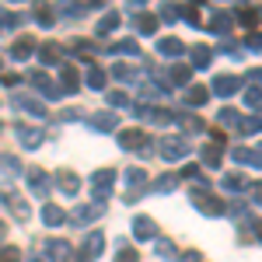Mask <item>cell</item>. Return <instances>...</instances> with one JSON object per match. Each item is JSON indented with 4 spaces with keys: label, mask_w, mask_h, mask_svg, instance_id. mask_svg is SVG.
<instances>
[{
    "label": "cell",
    "mask_w": 262,
    "mask_h": 262,
    "mask_svg": "<svg viewBox=\"0 0 262 262\" xmlns=\"http://www.w3.org/2000/svg\"><path fill=\"white\" fill-rule=\"evenodd\" d=\"M192 206H196L200 213H206V217H224V213H227V203L217 200L210 189H192Z\"/></svg>",
    "instance_id": "4"
},
{
    "label": "cell",
    "mask_w": 262,
    "mask_h": 262,
    "mask_svg": "<svg viewBox=\"0 0 262 262\" xmlns=\"http://www.w3.org/2000/svg\"><path fill=\"white\" fill-rule=\"evenodd\" d=\"M133 28H137V32H140V35H154V32H158V18H154V14H137V18H133Z\"/></svg>",
    "instance_id": "32"
},
{
    "label": "cell",
    "mask_w": 262,
    "mask_h": 262,
    "mask_svg": "<svg viewBox=\"0 0 262 262\" xmlns=\"http://www.w3.org/2000/svg\"><path fill=\"white\" fill-rule=\"evenodd\" d=\"M108 105L112 108H129V95L126 91H108Z\"/></svg>",
    "instance_id": "43"
},
{
    "label": "cell",
    "mask_w": 262,
    "mask_h": 262,
    "mask_svg": "<svg viewBox=\"0 0 262 262\" xmlns=\"http://www.w3.org/2000/svg\"><path fill=\"white\" fill-rule=\"evenodd\" d=\"M189 77H192V67H185V63H179V67L171 70V81L175 84H189Z\"/></svg>",
    "instance_id": "41"
},
{
    "label": "cell",
    "mask_w": 262,
    "mask_h": 262,
    "mask_svg": "<svg viewBox=\"0 0 262 262\" xmlns=\"http://www.w3.org/2000/svg\"><path fill=\"white\" fill-rule=\"evenodd\" d=\"M158 53L161 56H185V46L179 39H171V35H164V39H158Z\"/></svg>",
    "instance_id": "29"
},
{
    "label": "cell",
    "mask_w": 262,
    "mask_h": 262,
    "mask_svg": "<svg viewBox=\"0 0 262 262\" xmlns=\"http://www.w3.org/2000/svg\"><path fill=\"white\" fill-rule=\"evenodd\" d=\"M122 185H126V200L122 203H140V196H143V189H150V182H147V171L143 168H126L122 171Z\"/></svg>",
    "instance_id": "1"
},
{
    "label": "cell",
    "mask_w": 262,
    "mask_h": 262,
    "mask_svg": "<svg viewBox=\"0 0 262 262\" xmlns=\"http://www.w3.org/2000/svg\"><path fill=\"white\" fill-rule=\"evenodd\" d=\"M116 262H137V248H133V245H119V255H116Z\"/></svg>",
    "instance_id": "46"
},
{
    "label": "cell",
    "mask_w": 262,
    "mask_h": 262,
    "mask_svg": "<svg viewBox=\"0 0 262 262\" xmlns=\"http://www.w3.org/2000/svg\"><path fill=\"white\" fill-rule=\"evenodd\" d=\"M0 171H4L7 179H14V175H21V161L11 158V154H4V158H0Z\"/></svg>",
    "instance_id": "36"
},
{
    "label": "cell",
    "mask_w": 262,
    "mask_h": 262,
    "mask_svg": "<svg viewBox=\"0 0 262 262\" xmlns=\"http://www.w3.org/2000/svg\"><path fill=\"white\" fill-rule=\"evenodd\" d=\"M238 129H242V133H262V116H248V119L242 116Z\"/></svg>",
    "instance_id": "39"
},
{
    "label": "cell",
    "mask_w": 262,
    "mask_h": 262,
    "mask_svg": "<svg viewBox=\"0 0 262 262\" xmlns=\"http://www.w3.org/2000/svg\"><path fill=\"white\" fill-rule=\"evenodd\" d=\"M189 150H192V147H189V143L182 140V137H164L161 143H158V154H161L164 161H185V158H189Z\"/></svg>",
    "instance_id": "5"
},
{
    "label": "cell",
    "mask_w": 262,
    "mask_h": 262,
    "mask_svg": "<svg viewBox=\"0 0 262 262\" xmlns=\"http://www.w3.org/2000/svg\"><path fill=\"white\" fill-rule=\"evenodd\" d=\"M35 53H39L42 67H56V63H63V56H67V49H63L60 42H42Z\"/></svg>",
    "instance_id": "14"
},
{
    "label": "cell",
    "mask_w": 262,
    "mask_h": 262,
    "mask_svg": "<svg viewBox=\"0 0 262 262\" xmlns=\"http://www.w3.org/2000/svg\"><path fill=\"white\" fill-rule=\"evenodd\" d=\"M245 81L248 84H262V67H252V70L245 74Z\"/></svg>",
    "instance_id": "50"
},
{
    "label": "cell",
    "mask_w": 262,
    "mask_h": 262,
    "mask_svg": "<svg viewBox=\"0 0 262 262\" xmlns=\"http://www.w3.org/2000/svg\"><path fill=\"white\" fill-rule=\"evenodd\" d=\"M119 21H122L119 11H105V14H101V21L95 25V35H101V39H105V35H112V32L119 28Z\"/></svg>",
    "instance_id": "20"
},
{
    "label": "cell",
    "mask_w": 262,
    "mask_h": 262,
    "mask_svg": "<svg viewBox=\"0 0 262 262\" xmlns=\"http://www.w3.org/2000/svg\"><path fill=\"white\" fill-rule=\"evenodd\" d=\"M231 158H234L238 164H252V168H262V154L248 150V147H234V150H231Z\"/></svg>",
    "instance_id": "30"
},
{
    "label": "cell",
    "mask_w": 262,
    "mask_h": 262,
    "mask_svg": "<svg viewBox=\"0 0 262 262\" xmlns=\"http://www.w3.org/2000/svg\"><path fill=\"white\" fill-rule=\"evenodd\" d=\"M21 18L18 14H11V11H0V28H18Z\"/></svg>",
    "instance_id": "48"
},
{
    "label": "cell",
    "mask_w": 262,
    "mask_h": 262,
    "mask_svg": "<svg viewBox=\"0 0 262 262\" xmlns=\"http://www.w3.org/2000/svg\"><path fill=\"white\" fill-rule=\"evenodd\" d=\"M248 182H245V175H224V189L227 192H238V189H245Z\"/></svg>",
    "instance_id": "42"
},
{
    "label": "cell",
    "mask_w": 262,
    "mask_h": 262,
    "mask_svg": "<svg viewBox=\"0 0 262 262\" xmlns=\"http://www.w3.org/2000/svg\"><path fill=\"white\" fill-rule=\"evenodd\" d=\"M25 179H28L32 196H39V200H46V196H49V175H46L42 168H28V171H25Z\"/></svg>",
    "instance_id": "13"
},
{
    "label": "cell",
    "mask_w": 262,
    "mask_h": 262,
    "mask_svg": "<svg viewBox=\"0 0 262 262\" xmlns=\"http://www.w3.org/2000/svg\"><path fill=\"white\" fill-rule=\"evenodd\" d=\"M0 81L7 84V88H14V84H18V81H21V77H18V74H0Z\"/></svg>",
    "instance_id": "54"
},
{
    "label": "cell",
    "mask_w": 262,
    "mask_h": 262,
    "mask_svg": "<svg viewBox=\"0 0 262 262\" xmlns=\"http://www.w3.org/2000/svg\"><path fill=\"white\" fill-rule=\"evenodd\" d=\"M143 143H147V133H143V129H122L119 133L122 150H143Z\"/></svg>",
    "instance_id": "17"
},
{
    "label": "cell",
    "mask_w": 262,
    "mask_h": 262,
    "mask_svg": "<svg viewBox=\"0 0 262 262\" xmlns=\"http://www.w3.org/2000/svg\"><path fill=\"white\" fill-rule=\"evenodd\" d=\"M35 49H39V46H35V39H32V35H21V39L11 46V60H28Z\"/></svg>",
    "instance_id": "22"
},
{
    "label": "cell",
    "mask_w": 262,
    "mask_h": 262,
    "mask_svg": "<svg viewBox=\"0 0 262 262\" xmlns=\"http://www.w3.org/2000/svg\"><path fill=\"white\" fill-rule=\"evenodd\" d=\"M217 122H221V126H234V129H238L242 112H234V108H221V112H217Z\"/></svg>",
    "instance_id": "38"
},
{
    "label": "cell",
    "mask_w": 262,
    "mask_h": 262,
    "mask_svg": "<svg viewBox=\"0 0 262 262\" xmlns=\"http://www.w3.org/2000/svg\"><path fill=\"white\" fill-rule=\"evenodd\" d=\"M238 88H242V81H238L234 74H217V77H213V95H217V98H231Z\"/></svg>",
    "instance_id": "15"
},
{
    "label": "cell",
    "mask_w": 262,
    "mask_h": 262,
    "mask_svg": "<svg viewBox=\"0 0 262 262\" xmlns=\"http://www.w3.org/2000/svg\"><path fill=\"white\" fill-rule=\"evenodd\" d=\"M154 255H158L161 262H171V259H179V252H175V245H171V242H164V238H161L158 245H154Z\"/></svg>",
    "instance_id": "34"
},
{
    "label": "cell",
    "mask_w": 262,
    "mask_h": 262,
    "mask_svg": "<svg viewBox=\"0 0 262 262\" xmlns=\"http://www.w3.org/2000/svg\"><path fill=\"white\" fill-rule=\"evenodd\" d=\"M182 262H200V252H185V255H182Z\"/></svg>",
    "instance_id": "56"
},
{
    "label": "cell",
    "mask_w": 262,
    "mask_h": 262,
    "mask_svg": "<svg viewBox=\"0 0 262 262\" xmlns=\"http://www.w3.org/2000/svg\"><path fill=\"white\" fill-rule=\"evenodd\" d=\"M46 255H49L53 262H67L70 259V245L60 242V238H53V242H46Z\"/></svg>",
    "instance_id": "27"
},
{
    "label": "cell",
    "mask_w": 262,
    "mask_h": 262,
    "mask_svg": "<svg viewBox=\"0 0 262 262\" xmlns=\"http://www.w3.org/2000/svg\"><path fill=\"white\" fill-rule=\"evenodd\" d=\"M137 116L147 122H154V126H171L175 122V112H168L161 105H137Z\"/></svg>",
    "instance_id": "10"
},
{
    "label": "cell",
    "mask_w": 262,
    "mask_h": 262,
    "mask_svg": "<svg viewBox=\"0 0 262 262\" xmlns=\"http://www.w3.org/2000/svg\"><path fill=\"white\" fill-rule=\"evenodd\" d=\"M0 203H4V210L14 217L18 224H28L32 221V206L25 203V196L21 192H14V189H0Z\"/></svg>",
    "instance_id": "2"
},
{
    "label": "cell",
    "mask_w": 262,
    "mask_h": 262,
    "mask_svg": "<svg viewBox=\"0 0 262 262\" xmlns=\"http://www.w3.org/2000/svg\"><path fill=\"white\" fill-rule=\"evenodd\" d=\"M0 262H21V252L14 245H4V248H0Z\"/></svg>",
    "instance_id": "45"
},
{
    "label": "cell",
    "mask_w": 262,
    "mask_h": 262,
    "mask_svg": "<svg viewBox=\"0 0 262 262\" xmlns=\"http://www.w3.org/2000/svg\"><path fill=\"white\" fill-rule=\"evenodd\" d=\"M259 18H262L259 7H245V11H238V21H242V25H255Z\"/></svg>",
    "instance_id": "44"
},
{
    "label": "cell",
    "mask_w": 262,
    "mask_h": 262,
    "mask_svg": "<svg viewBox=\"0 0 262 262\" xmlns=\"http://www.w3.org/2000/svg\"><path fill=\"white\" fill-rule=\"evenodd\" d=\"M11 105L18 108V112H28V116H35V119H46L49 112H46V105H42L35 95H25V91H18V95H11Z\"/></svg>",
    "instance_id": "6"
},
{
    "label": "cell",
    "mask_w": 262,
    "mask_h": 262,
    "mask_svg": "<svg viewBox=\"0 0 262 262\" xmlns=\"http://www.w3.org/2000/svg\"><path fill=\"white\" fill-rule=\"evenodd\" d=\"M14 137L21 140V147H25V150H39L42 140H46V133H42L39 126H25V122H18V126H14Z\"/></svg>",
    "instance_id": "9"
},
{
    "label": "cell",
    "mask_w": 262,
    "mask_h": 262,
    "mask_svg": "<svg viewBox=\"0 0 262 262\" xmlns=\"http://www.w3.org/2000/svg\"><path fill=\"white\" fill-rule=\"evenodd\" d=\"M25 262H46V259H39V255H32V259H25Z\"/></svg>",
    "instance_id": "57"
},
{
    "label": "cell",
    "mask_w": 262,
    "mask_h": 262,
    "mask_svg": "<svg viewBox=\"0 0 262 262\" xmlns=\"http://www.w3.org/2000/svg\"><path fill=\"white\" fill-rule=\"evenodd\" d=\"M116 182H119V175H116L112 168H98V171H91V196H95V203L108 200L112 189H116Z\"/></svg>",
    "instance_id": "3"
},
{
    "label": "cell",
    "mask_w": 262,
    "mask_h": 262,
    "mask_svg": "<svg viewBox=\"0 0 262 262\" xmlns=\"http://www.w3.org/2000/svg\"><path fill=\"white\" fill-rule=\"evenodd\" d=\"M140 95L147 101H150V98H164V95H168V88H164V84H158V81H150V84H143V88H140Z\"/></svg>",
    "instance_id": "37"
},
{
    "label": "cell",
    "mask_w": 262,
    "mask_h": 262,
    "mask_svg": "<svg viewBox=\"0 0 262 262\" xmlns=\"http://www.w3.org/2000/svg\"><path fill=\"white\" fill-rule=\"evenodd\" d=\"M112 77H116V81H126V84H133L137 77H140V74H137L133 67H126V63H116V67H112Z\"/></svg>",
    "instance_id": "35"
},
{
    "label": "cell",
    "mask_w": 262,
    "mask_h": 262,
    "mask_svg": "<svg viewBox=\"0 0 262 262\" xmlns=\"http://www.w3.org/2000/svg\"><path fill=\"white\" fill-rule=\"evenodd\" d=\"M179 185V171H168V175H161L158 182H150V192H158V196H164V192H171Z\"/></svg>",
    "instance_id": "31"
},
{
    "label": "cell",
    "mask_w": 262,
    "mask_h": 262,
    "mask_svg": "<svg viewBox=\"0 0 262 262\" xmlns=\"http://www.w3.org/2000/svg\"><path fill=\"white\" fill-rule=\"evenodd\" d=\"M182 175H185V179H200L203 182V175H200V168H196V164H185V168H182Z\"/></svg>",
    "instance_id": "51"
},
{
    "label": "cell",
    "mask_w": 262,
    "mask_h": 262,
    "mask_svg": "<svg viewBox=\"0 0 262 262\" xmlns=\"http://www.w3.org/2000/svg\"><path fill=\"white\" fill-rule=\"evenodd\" d=\"M221 158H224V143H221V137H217L213 143L203 147V161H206V168H221Z\"/></svg>",
    "instance_id": "26"
},
{
    "label": "cell",
    "mask_w": 262,
    "mask_h": 262,
    "mask_svg": "<svg viewBox=\"0 0 262 262\" xmlns=\"http://www.w3.org/2000/svg\"><path fill=\"white\" fill-rule=\"evenodd\" d=\"M189 56H192V63H189L192 70H206V67L213 63V49H210V46H192Z\"/></svg>",
    "instance_id": "21"
},
{
    "label": "cell",
    "mask_w": 262,
    "mask_h": 262,
    "mask_svg": "<svg viewBox=\"0 0 262 262\" xmlns=\"http://www.w3.org/2000/svg\"><path fill=\"white\" fill-rule=\"evenodd\" d=\"M108 53L112 56H140V46H137V39H119L108 46Z\"/></svg>",
    "instance_id": "28"
},
{
    "label": "cell",
    "mask_w": 262,
    "mask_h": 262,
    "mask_svg": "<svg viewBox=\"0 0 262 262\" xmlns=\"http://www.w3.org/2000/svg\"><path fill=\"white\" fill-rule=\"evenodd\" d=\"M179 18H185L189 25H200V7H192V4H189V7H182Z\"/></svg>",
    "instance_id": "47"
},
{
    "label": "cell",
    "mask_w": 262,
    "mask_h": 262,
    "mask_svg": "<svg viewBox=\"0 0 262 262\" xmlns=\"http://www.w3.org/2000/svg\"><path fill=\"white\" fill-rule=\"evenodd\" d=\"M60 91H67V95H77L81 91V74H77V67H63V74H60Z\"/></svg>",
    "instance_id": "18"
},
{
    "label": "cell",
    "mask_w": 262,
    "mask_h": 262,
    "mask_svg": "<svg viewBox=\"0 0 262 262\" xmlns=\"http://www.w3.org/2000/svg\"><path fill=\"white\" fill-rule=\"evenodd\" d=\"M206 101H210V91L200 88V84H189V88L182 91V105H189V108H200V105H206Z\"/></svg>",
    "instance_id": "16"
},
{
    "label": "cell",
    "mask_w": 262,
    "mask_h": 262,
    "mask_svg": "<svg viewBox=\"0 0 262 262\" xmlns=\"http://www.w3.org/2000/svg\"><path fill=\"white\" fill-rule=\"evenodd\" d=\"M56 185H60V192H67V196L74 200V196H77V189H81V179H77L74 171H67V168H63L60 175H56Z\"/></svg>",
    "instance_id": "24"
},
{
    "label": "cell",
    "mask_w": 262,
    "mask_h": 262,
    "mask_svg": "<svg viewBox=\"0 0 262 262\" xmlns=\"http://www.w3.org/2000/svg\"><path fill=\"white\" fill-rule=\"evenodd\" d=\"M245 105H248V108L262 105V91H259V88H248V91H245Z\"/></svg>",
    "instance_id": "49"
},
{
    "label": "cell",
    "mask_w": 262,
    "mask_h": 262,
    "mask_svg": "<svg viewBox=\"0 0 262 262\" xmlns=\"http://www.w3.org/2000/svg\"><path fill=\"white\" fill-rule=\"evenodd\" d=\"M84 81H88V88H91V91H105V81H108V74H105L101 67H91V70L84 74Z\"/></svg>",
    "instance_id": "33"
},
{
    "label": "cell",
    "mask_w": 262,
    "mask_h": 262,
    "mask_svg": "<svg viewBox=\"0 0 262 262\" xmlns=\"http://www.w3.org/2000/svg\"><path fill=\"white\" fill-rule=\"evenodd\" d=\"M28 84H32V88H35V91H39V95H42L46 101L63 98V91H60V88H56L53 81H49V77H46L42 70H32V74H28Z\"/></svg>",
    "instance_id": "8"
},
{
    "label": "cell",
    "mask_w": 262,
    "mask_h": 262,
    "mask_svg": "<svg viewBox=\"0 0 262 262\" xmlns=\"http://www.w3.org/2000/svg\"><path fill=\"white\" fill-rule=\"evenodd\" d=\"M133 238H137V242L158 238V224L150 221V217H137V221H133Z\"/></svg>",
    "instance_id": "19"
},
{
    "label": "cell",
    "mask_w": 262,
    "mask_h": 262,
    "mask_svg": "<svg viewBox=\"0 0 262 262\" xmlns=\"http://www.w3.org/2000/svg\"><path fill=\"white\" fill-rule=\"evenodd\" d=\"M248 49H262V32H252L248 35Z\"/></svg>",
    "instance_id": "52"
},
{
    "label": "cell",
    "mask_w": 262,
    "mask_h": 262,
    "mask_svg": "<svg viewBox=\"0 0 262 262\" xmlns=\"http://www.w3.org/2000/svg\"><path fill=\"white\" fill-rule=\"evenodd\" d=\"M42 224H46V227H63V224H67V213H63L56 203H46V206H42Z\"/></svg>",
    "instance_id": "23"
},
{
    "label": "cell",
    "mask_w": 262,
    "mask_h": 262,
    "mask_svg": "<svg viewBox=\"0 0 262 262\" xmlns=\"http://www.w3.org/2000/svg\"><path fill=\"white\" fill-rule=\"evenodd\" d=\"M234 14H227V11H213V18H210V28L217 32V35H227L231 28H234Z\"/></svg>",
    "instance_id": "25"
},
{
    "label": "cell",
    "mask_w": 262,
    "mask_h": 262,
    "mask_svg": "<svg viewBox=\"0 0 262 262\" xmlns=\"http://www.w3.org/2000/svg\"><path fill=\"white\" fill-rule=\"evenodd\" d=\"M101 252H105V234H101V231H91V234L84 238V245H81V259L84 262H95Z\"/></svg>",
    "instance_id": "11"
},
{
    "label": "cell",
    "mask_w": 262,
    "mask_h": 262,
    "mask_svg": "<svg viewBox=\"0 0 262 262\" xmlns=\"http://www.w3.org/2000/svg\"><path fill=\"white\" fill-rule=\"evenodd\" d=\"M161 18L164 21H175V18H179V11H175V7H161Z\"/></svg>",
    "instance_id": "55"
},
{
    "label": "cell",
    "mask_w": 262,
    "mask_h": 262,
    "mask_svg": "<svg viewBox=\"0 0 262 262\" xmlns=\"http://www.w3.org/2000/svg\"><path fill=\"white\" fill-rule=\"evenodd\" d=\"M88 126H91L95 133H116V129H119V116H112V112L105 108V112L88 116Z\"/></svg>",
    "instance_id": "12"
},
{
    "label": "cell",
    "mask_w": 262,
    "mask_h": 262,
    "mask_svg": "<svg viewBox=\"0 0 262 262\" xmlns=\"http://www.w3.org/2000/svg\"><path fill=\"white\" fill-rule=\"evenodd\" d=\"M179 119H182V129H185V133H203V129H206L203 119H192V116H179Z\"/></svg>",
    "instance_id": "40"
},
{
    "label": "cell",
    "mask_w": 262,
    "mask_h": 262,
    "mask_svg": "<svg viewBox=\"0 0 262 262\" xmlns=\"http://www.w3.org/2000/svg\"><path fill=\"white\" fill-rule=\"evenodd\" d=\"M252 203L262 206V182H259V185H252Z\"/></svg>",
    "instance_id": "53"
},
{
    "label": "cell",
    "mask_w": 262,
    "mask_h": 262,
    "mask_svg": "<svg viewBox=\"0 0 262 262\" xmlns=\"http://www.w3.org/2000/svg\"><path fill=\"white\" fill-rule=\"evenodd\" d=\"M105 213V203H84V206H77V210H70V217L67 221L77 224V227H88V224H95Z\"/></svg>",
    "instance_id": "7"
}]
</instances>
